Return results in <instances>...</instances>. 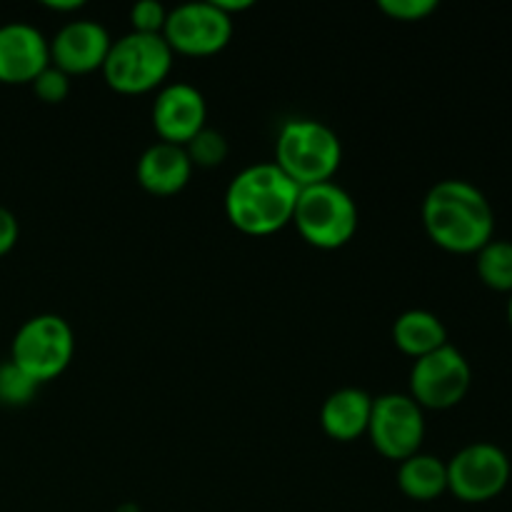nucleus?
<instances>
[{
	"mask_svg": "<svg viewBox=\"0 0 512 512\" xmlns=\"http://www.w3.org/2000/svg\"><path fill=\"white\" fill-rule=\"evenodd\" d=\"M423 225L438 248L475 255L495 238V213L478 185L460 178L435 183L423 198Z\"/></svg>",
	"mask_w": 512,
	"mask_h": 512,
	"instance_id": "1",
	"label": "nucleus"
},
{
	"mask_svg": "<svg viewBox=\"0 0 512 512\" xmlns=\"http://www.w3.org/2000/svg\"><path fill=\"white\" fill-rule=\"evenodd\" d=\"M300 188L275 163L240 170L225 190V215L245 235H273L293 223Z\"/></svg>",
	"mask_w": 512,
	"mask_h": 512,
	"instance_id": "2",
	"label": "nucleus"
},
{
	"mask_svg": "<svg viewBox=\"0 0 512 512\" xmlns=\"http://www.w3.org/2000/svg\"><path fill=\"white\" fill-rule=\"evenodd\" d=\"M273 163L298 188L330 183L343 163V143L323 120L290 118L278 130Z\"/></svg>",
	"mask_w": 512,
	"mask_h": 512,
	"instance_id": "3",
	"label": "nucleus"
},
{
	"mask_svg": "<svg viewBox=\"0 0 512 512\" xmlns=\"http://www.w3.org/2000/svg\"><path fill=\"white\" fill-rule=\"evenodd\" d=\"M175 53L163 35L125 33L113 40L103 63V78L108 88L123 95H143L160 90L173 70Z\"/></svg>",
	"mask_w": 512,
	"mask_h": 512,
	"instance_id": "4",
	"label": "nucleus"
},
{
	"mask_svg": "<svg viewBox=\"0 0 512 512\" xmlns=\"http://www.w3.org/2000/svg\"><path fill=\"white\" fill-rule=\"evenodd\" d=\"M358 223V205L353 195L335 180L300 188L293 225L308 245L318 250L343 248L355 238Z\"/></svg>",
	"mask_w": 512,
	"mask_h": 512,
	"instance_id": "5",
	"label": "nucleus"
},
{
	"mask_svg": "<svg viewBox=\"0 0 512 512\" xmlns=\"http://www.w3.org/2000/svg\"><path fill=\"white\" fill-rule=\"evenodd\" d=\"M73 355V328L68 320L55 313H40L25 320L10 345V360L38 385L63 375Z\"/></svg>",
	"mask_w": 512,
	"mask_h": 512,
	"instance_id": "6",
	"label": "nucleus"
},
{
	"mask_svg": "<svg viewBox=\"0 0 512 512\" xmlns=\"http://www.w3.org/2000/svg\"><path fill=\"white\" fill-rule=\"evenodd\" d=\"M510 475L508 453L500 445L478 440L448 460V493L468 505L490 503L508 488Z\"/></svg>",
	"mask_w": 512,
	"mask_h": 512,
	"instance_id": "7",
	"label": "nucleus"
},
{
	"mask_svg": "<svg viewBox=\"0 0 512 512\" xmlns=\"http://www.w3.org/2000/svg\"><path fill=\"white\" fill-rule=\"evenodd\" d=\"M368 438L385 460L403 463L420 453L425 440V410L408 393L373 398Z\"/></svg>",
	"mask_w": 512,
	"mask_h": 512,
	"instance_id": "8",
	"label": "nucleus"
},
{
	"mask_svg": "<svg viewBox=\"0 0 512 512\" xmlns=\"http://www.w3.org/2000/svg\"><path fill=\"white\" fill-rule=\"evenodd\" d=\"M473 385V368L453 343L413 360L410 398L423 410H450L460 405Z\"/></svg>",
	"mask_w": 512,
	"mask_h": 512,
	"instance_id": "9",
	"label": "nucleus"
},
{
	"mask_svg": "<svg viewBox=\"0 0 512 512\" xmlns=\"http://www.w3.org/2000/svg\"><path fill=\"white\" fill-rule=\"evenodd\" d=\"M233 30L235 20L225 15L213 0H198L168 10L163 38L175 55L208 58L228 48Z\"/></svg>",
	"mask_w": 512,
	"mask_h": 512,
	"instance_id": "10",
	"label": "nucleus"
},
{
	"mask_svg": "<svg viewBox=\"0 0 512 512\" xmlns=\"http://www.w3.org/2000/svg\"><path fill=\"white\" fill-rule=\"evenodd\" d=\"M113 38L98 20H68L50 40V63L63 73L88 75L103 70Z\"/></svg>",
	"mask_w": 512,
	"mask_h": 512,
	"instance_id": "11",
	"label": "nucleus"
},
{
	"mask_svg": "<svg viewBox=\"0 0 512 512\" xmlns=\"http://www.w3.org/2000/svg\"><path fill=\"white\" fill-rule=\"evenodd\" d=\"M208 120L203 93L190 83H168L153 103V128L163 143L188 145Z\"/></svg>",
	"mask_w": 512,
	"mask_h": 512,
	"instance_id": "12",
	"label": "nucleus"
},
{
	"mask_svg": "<svg viewBox=\"0 0 512 512\" xmlns=\"http://www.w3.org/2000/svg\"><path fill=\"white\" fill-rule=\"evenodd\" d=\"M50 65V40L35 25H0V83L30 85Z\"/></svg>",
	"mask_w": 512,
	"mask_h": 512,
	"instance_id": "13",
	"label": "nucleus"
},
{
	"mask_svg": "<svg viewBox=\"0 0 512 512\" xmlns=\"http://www.w3.org/2000/svg\"><path fill=\"white\" fill-rule=\"evenodd\" d=\"M193 163H190L188 153L183 145L163 143L155 140L153 145L143 150L135 165V178H138L140 188L158 198H168V195H178L185 185L193 178Z\"/></svg>",
	"mask_w": 512,
	"mask_h": 512,
	"instance_id": "14",
	"label": "nucleus"
},
{
	"mask_svg": "<svg viewBox=\"0 0 512 512\" xmlns=\"http://www.w3.org/2000/svg\"><path fill=\"white\" fill-rule=\"evenodd\" d=\"M370 413H373V395L365 393L363 388H340L325 398L320 408V425L330 440L353 443L368 435Z\"/></svg>",
	"mask_w": 512,
	"mask_h": 512,
	"instance_id": "15",
	"label": "nucleus"
},
{
	"mask_svg": "<svg viewBox=\"0 0 512 512\" xmlns=\"http://www.w3.org/2000/svg\"><path fill=\"white\" fill-rule=\"evenodd\" d=\"M393 343L408 358L418 360L448 345V328L435 313L423 308L405 310L393 323Z\"/></svg>",
	"mask_w": 512,
	"mask_h": 512,
	"instance_id": "16",
	"label": "nucleus"
},
{
	"mask_svg": "<svg viewBox=\"0 0 512 512\" xmlns=\"http://www.w3.org/2000/svg\"><path fill=\"white\" fill-rule=\"evenodd\" d=\"M398 488L405 498L430 503L448 493V463L438 455L415 453L398 463Z\"/></svg>",
	"mask_w": 512,
	"mask_h": 512,
	"instance_id": "17",
	"label": "nucleus"
},
{
	"mask_svg": "<svg viewBox=\"0 0 512 512\" xmlns=\"http://www.w3.org/2000/svg\"><path fill=\"white\" fill-rule=\"evenodd\" d=\"M475 273L485 288L512 293V240L493 238L475 253Z\"/></svg>",
	"mask_w": 512,
	"mask_h": 512,
	"instance_id": "18",
	"label": "nucleus"
},
{
	"mask_svg": "<svg viewBox=\"0 0 512 512\" xmlns=\"http://www.w3.org/2000/svg\"><path fill=\"white\" fill-rule=\"evenodd\" d=\"M38 388L40 385L28 373H23L10 358L0 363V405L23 408L38 395Z\"/></svg>",
	"mask_w": 512,
	"mask_h": 512,
	"instance_id": "19",
	"label": "nucleus"
},
{
	"mask_svg": "<svg viewBox=\"0 0 512 512\" xmlns=\"http://www.w3.org/2000/svg\"><path fill=\"white\" fill-rule=\"evenodd\" d=\"M185 153H188L193 168H218V165L225 163L230 153V145L225 140L223 133L218 130H210L205 125L188 145H183Z\"/></svg>",
	"mask_w": 512,
	"mask_h": 512,
	"instance_id": "20",
	"label": "nucleus"
},
{
	"mask_svg": "<svg viewBox=\"0 0 512 512\" xmlns=\"http://www.w3.org/2000/svg\"><path fill=\"white\" fill-rule=\"evenodd\" d=\"M35 98L43 100L45 105H60L63 100H68L70 88H73V80H70L68 73H63L60 68H55L53 63L38 75V78L30 83Z\"/></svg>",
	"mask_w": 512,
	"mask_h": 512,
	"instance_id": "21",
	"label": "nucleus"
},
{
	"mask_svg": "<svg viewBox=\"0 0 512 512\" xmlns=\"http://www.w3.org/2000/svg\"><path fill=\"white\" fill-rule=\"evenodd\" d=\"M165 20H168V8L158 0H140L130 8V25L133 33L163 35Z\"/></svg>",
	"mask_w": 512,
	"mask_h": 512,
	"instance_id": "22",
	"label": "nucleus"
},
{
	"mask_svg": "<svg viewBox=\"0 0 512 512\" xmlns=\"http://www.w3.org/2000/svg\"><path fill=\"white\" fill-rule=\"evenodd\" d=\"M380 13L400 23H418L438 10V0H380Z\"/></svg>",
	"mask_w": 512,
	"mask_h": 512,
	"instance_id": "23",
	"label": "nucleus"
},
{
	"mask_svg": "<svg viewBox=\"0 0 512 512\" xmlns=\"http://www.w3.org/2000/svg\"><path fill=\"white\" fill-rule=\"evenodd\" d=\"M18 238H20L18 218H15L13 210L0 205V258H5V255L15 248Z\"/></svg>",
	"mask_w": 512,
	"mask_h": 512,
	"instance_id": "24",
	"label": "nucleus"
},
{
	"mask_svg": "<svg viewBox=\"0 0 512 512\" xmlns=\"http://www.w3.org/2000/svg\"><path fill=\"white\" fill-rule=\"evenodd\" d=\"M213 3L218 5L225 15H230V18L238 13H243V10L253 8V0H213Z\"/></svg>",
	"mask_w": 512,
	"mask_h": 512,
	"instance_id": "25",
	"label": "nucleus"
},
{
	"mask_svg": "<svg viewBox=\"0 0 512 512\" xmlns=\"http://www.w3.org/2000/svg\"><path fill=\"white\" fill-rule=\"evenodd\" d=\"M45 8L55 10V13H75V10L85 8L83 0H45Z\"/></svg>",
	"mask_w": 512,
	"mask_h": 512,
	"instance_id": "26",
	"label": "nucleus"
},
{
	"mask_svg": "<svg viewBox=\"0 0 512 512\" xmlns=\"http://www.w3.org/2000/svg\"><path fill=\"white\" fill-rule=\"evenodd\" d=\"M508 323H510V328H512V293H510V300H508Z\"/></svg>",
	"mask_w": 512,
	"mask_h": 512,
	"instance_id": "27",
	"label": "nucleus"
}]
</instances>
